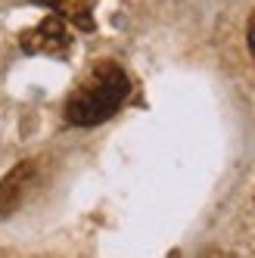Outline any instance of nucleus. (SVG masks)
I'll return each mask as SVG.
<instances>
[{
	"label": "nucleus",
	"mask_w": 255,
	"mask_h": 258,
	"mask_svg": "<svg viewBox=\"0 0 255 258\" xmlns=\"http://www.w3.org/2000/svg\"><path fill=\"white\" fill-rule=\"evenodd\" d=\"M34 177H38V162H19L4 180H0V215L4 218H10L25 202Z\"/></svg>",
	"instance_id": "3"
},
{
	"label": "nucleus",
	"mask_w": 255,
	"mask_h": 258,
	"mask_svg": "<svg viewBox=\"0 0 255 258\" xmlns=\"http://www.w3.org/2000/svg\"><path fill=\"white\" fill-rule=\"evenodd\" d=\"M249 50H252V59H255V13L249 19Z\"/></svg>",
	"instance_id": "5"
},
{
	"label": "nucleus",
	"mask_w": 255,
	"mask_h": 258,
	"mask_svg": "<svg viewBox=\"0 0 255 258\" xmlns=\"http://www.w3.org/2000/svg\"><path fill=\"white\" fill-rule=\"evenodd\" d=\"M22 50L31 53V56H66L69 47H72V34L66 28V19H59V16H50V19H44L41 25H34L28 31H22L19 38Z\"/></svg>",
	"instance_id": "2"
},
{
	"label": "nucleus",
	"mask_w": 255,
	"mask_h": 258,
	"mask_svg": "<svg viewBox=\"0 0 255 258\" xmlns=\"http://www.w3.org/2000/svg\"><path fill=\"white\" fill-rule=\"evenodd\" d=\"M34 4L53 7L59 19L72 22L81 31H94V0H34Z\"/></svg>",
	"instance_id": "4"
},
{
	"label": "nucleus",
	"mask_w": 255,
	"mask_h": 258,
	"mask_svg": "<svg viewBox=\"0 0 255 258\" xmlns=\"http://www.w3.org/2000/svg\"><path fill=\"white\" fill-rule=\"evenodd\" d=\"M131 94V81L128 72L118 62H97L90 75L75 87V94L66 103V118L75 127H97L106 118H112L124 106Z\"/></svg>",
	"instance_id": "1"
}]
</instances>
